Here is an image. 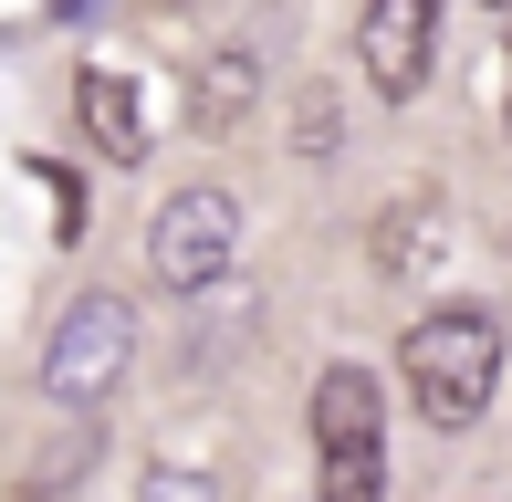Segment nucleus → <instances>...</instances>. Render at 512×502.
Segmentation results:
<instances>
[{
  "label": "nucleus",
  "instance_id": "1",
  "mask_svg": "<svg viewBox=\"0 0 512 502\" xmlns=\"http://www.w3.org/2000/svg\"><path fill=\"white\" fill-rule=\"evenodd\" d=\"M398 377L418 398V419L439 429V440H460V429L492 419V387H502V325L481 304H439L418 314V325L398 335Z\"/></svg>",
  "mask_w": 512,
  "mask_h": 502
},
{
  "label": "nucleus",
  "instance_id": "2",
  "mask_svg": "<svg viewBox=\"0 0 512 502\" xmlns=\"http://www.w3.org/2000/svg\"><path fill=\"white\" fill-rule=\"evenodd\" d=\"M126 367H136V304L115 283L74 293L63 325H53V346H42V387H53L63 408H105L115 387H126Z\"/></svg>",
  "mask_w": 512,
  "mask_h": 502
},
{
  "label": "nucleus",
  "instance_id": "3",
  "mask_svg": "<svg viewBox=\"0 0 512 502\" xmlns=\"http://www.w3.org/2000/svg\"><path fill=\"white\" fill-rule=\"evenodd\" d=\"M230 251H241V199L230 189H178L168 210L147 220V262H157V283H178V293H209L230 272Z\"/></svg>",
  "mask_w": 512,
  "mask_h": 502
},
{
  "label": "nucleus",
  "instance_id": "4",
  "mask_svg": "<svg viewBox=\"0 0 512 502\" xmlns=\"http://www.w3.org/2000/svg\"><path fill=\"white\" fill-rule=\"evenodd\" d=\"M439 63V0H366L356 11V74L377 84V105H408Z\"/></svg>",
  "mask_w": 512,
  "mask_h": 502
},
{
  "label": "nucleus",
  "instance_id": "5",
  "mask_svg": "<svg viewBox=\"0 0 512 502\" xmlns=\"http://www.w3.org/2000/svg\"><path fill=\"white\" fill-rule=\"evenodd\" d=\"M251 105H262V53H251V42H220L189 74V136H241Z\"/></svg>",
  "mask_w": 512,
  "mask_h": 502
},
{
  "label": "nucleus",
  "instance_id": "6",
  "mask_svg": "<svg viewBox=\"0 0 512 502\" xmlns=\"http://www.w3.org/2000/svg\"><path fill=\"white\" fill-rule=\"evenodd\" d=\"M387 429V387L366 367H324L314 377V450H377Z\"/></svg>",
  "mask_w": 512,
  "mask_h": 502
},
{
  "label": "nucleus",
  "instance_id": "7",
  "mask_svg": "<svg viewBox=\"0 0 512 502\" xmlns=\"http://www.w3.org/2000/svg\"><path fill=\"white\" fill-rule=\"evenodd\" d=\"M74 116H84V136H95L115 168H136V157H147V105H136L126 74H84V84H74Z\"/></svg>",
  "mask_w": 512,
  "mask_h": 502
},
{
  "label": "nucleus",
  "instance_id": "8",
  "mask_svg": "<svg viewBox=\"0 0 512 502\" xmlns=\"http://www.w3.org/2000/svg\"><path fill=\"white\" fill-rule=\"evenodd\" d=\"M429 241H439V199H398V210L377 220V272H387V283H408V272L429 262Z\"/></svg>",
  "mask_w": 512,
  "mask_h": 502
},
{
  "label": "nucleus",
  "instance_id": "9",
  "mask_svg": "<svg viewBox=\"0 0 512 502\" xmlns=\"http://www.w3.org/2000/svg\"><path fill=\"white\" fill-rule=\"evenodd\" d=\"M324 502H387V450H324Z\"/></svg>",
  "mask_w": 512,
  "mask_h": 502
},
{
  "label": "nucleus",
  "instance_id": "10",
  "mask_svg": "<svg viewBox=\"0 0 512 502\" xmlns=\"http://www.w3.org/2000/svg\"><path fill=\"white\" fill-rule=\"evenodd\" d=\"M136 502H220V492H209V471H178V461H157L147 482H136Z\"/></svg>",
  "mask_w": 512,
  "mask_h": 502
},
{
  "label": "nucleus",
  "instance_id": "11",
  "mask_svg": "<svg viewBox=\"0 0 512 502\" xmlns=\"http://www.w3.org/2000/svg\"><path fill=\"white\" fill-rule=\"evenodd\" d=\"M293 147H304L314 168L335 157V95H304V126H293Z\"/></svg>",
  "mask_w": 512,
  "mask_h": 502
},
{
  "label": "nucleus",
  "instance_id": "12",
  "mask_svg": "<svg viewBox=\"0 0 512 502\" xmlns=\"http://www.w3.org/2000/svg\"><path fill=\"white\" fill-rule=\"evenodd\" d=\"M147 11H189V0H147Z\"/></svg>",
  "mask_w": 512,
  "mask_h": 502
},
{
  "label": "nucleus",
  "instance_id": "13",
  "mask_svg": "<svg viewBox=\"0 0 512 502\" xmlns=\"http://www.w3.org/2000/svg\"><path fill=\"white\" fill-rule=\"evenodd\" d=\"M481 11H512V0H481Z\"/></svg>",
  "mask_w": 512,
  "mask_h": 502
},
{
  "label": "nucleus",
  "instance_id": "14",
  "mask_svg": "<svg viewBox=\"0 0 512 502\" xmlns=\"http://www.w3.org/2000/svg\"><path fill=\"white\" fill-rule=\"evenodd\" d=\"M502 126H512V95H502Z\"/></svg>",
  "mask_w": 512,
  "mask_h": 502
}]
</instances>
